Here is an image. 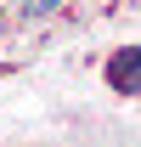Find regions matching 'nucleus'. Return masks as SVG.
<instances>
[{
	"label": "nucleus",
	"mask_w": 141,
	"mask_h": 147,
	"mask_svg": "<svg viewBox=\"0 0 141 147\" xmlns=\"http://www.w3.org/2000/svg\"><path fill=\"white\" fill-rule=\"evenodd\" d=\"M107 79H113V91L136 96V85H141V51H136V45H130V51H119L113 62H107Z\"/></svg>",
	"instance_id": "obj_1"
},
{
	"label": "nucleus",
	"mask_w": 141,
	"mask_h": 147,
	"mask_svg": "<svg viewBox=\"0 0 141 147\" xmlns=\"http://www.w3.org/2000/svg\"><path fill=\"white\" fill-rule=\"evenodd\" d=\"M51 6H56V0H23V11H28V17H45Z\"/></svg>",
	"instance_id": "obj_2"
}]
</instances>
